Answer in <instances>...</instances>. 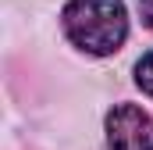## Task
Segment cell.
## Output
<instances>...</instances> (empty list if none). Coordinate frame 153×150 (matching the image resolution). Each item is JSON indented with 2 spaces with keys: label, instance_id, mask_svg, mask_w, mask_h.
I'll return each instance as SVG.
<instances>
[{
  "label": "cell",
  "instance_id": "2",
  "mask_svg": "<svg viewBox=\"0 0 153 150\" xmlns=\"http://www.w3.org/2000/svg\"><path fill=\"white\" fill-rule=\"evenodd\" d=\"M107 150H153V118L135 104H117L107 114Z\"/></svg>",
  "mask_w": 153,
  "mask_h": 150
},
{
  "label": "cell",
  "instance_id": "1",
  "mask_svg": "<svg viewBox=\"0 0 153 150\" xmlns=\"http://www.w3.org/2000/svg\"><path fill=\"white\" fill-rule=\"evenodd\" d=\"M61 29L78 50L107 57L121 50L128 36V14L121 0H68L61 11Z\"/></svg>",
  "mask_w": 153,
  "mask_h": 150
},
{
  "label": "cell",
  "instance_id": "3",
  "mask_svg": "<svg viewBox=\"0 0 153 150\" xmlns=\"http://www.w3.org/2000/svg\"><path fill=\"white\" fill-rule=\"evenodd\" d=\"M135 82H139L143 93H150V97H153V54H146V57L135 64Z\"/></svg>",
  "mask_w": 153,
  "mask_h": 150
},
{
  "label": "cell",
  "instance_id": "4",
  "mask_svg": "<svg viewBox=\"0 0 153 150\" xmlns=\"http://www.w3.org/2000/svg\"><path fill=\"white\" fill-rule=\"evenodd\" d=\"M139 11H143V22H146V29L153 32V0H139Z\"/></svg>",
  "mask_w": 153,
  "mask_h": 150
}]
</instances>
